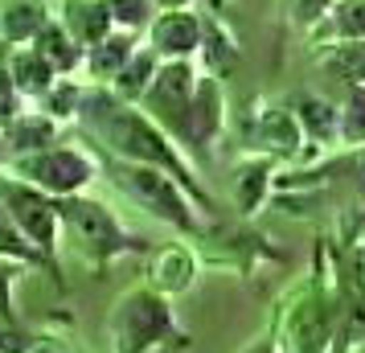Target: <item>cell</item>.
Segmentation results:
<instances>
[{"label":"cell","instance_id":"4dcf8cb0","mask_svg":"<svg viewBox=\"0 0 365 353\" xmlns=\"http://www.w3.org/2000/svg\"><path fill=\"white\" fill-rule=\"evenodd\" d=\"M17 111H21V99H17V91H13V83H9V74H4V66H0V128Z\"/></svg>","mask_w":365,"mask_h":353},{"label":"cell","instance_id":"e0dca14e","mask_svg":"<svg viewBox=\"0 0 365 353\" xmlns=\"http://www.w3.org/2000/svg\"><path fill=\"white\" fill-rule=\"evenodd\" d=\"M46 21H50L46 0H0V41L4 46H29Z\"/></svg>","mask_w":365,"mask_h":353},{"label":"cell","instance_id":"277c9868","mask_svg":"<svg viewBox=\"0 0 365 353\" xmlns=\"http://www.w3.org/2000/svg\"><path fill=\"white\" fill-rule=\"evenodd\" d=\"M173 333H177L173 308H168L160 292H148V287L128 292L111 312V345H115V353H152L168 345Z\"/></svg>","mask_w":365,"mask_h":353},{"label":"cell","instance_id":"836d02e7","mask_svg":"<svg viewBox=\"0 0 365 353\" xmlns=\"http://www.w3.org/2000/svg\"><path fill=\"white\" fill-rule=\"evenodd\" d=\"M250 353H275V349H271V345H255Z\"/></svg>","mask_w":365,"mask_h":353},{"label":"cell","instance_id":"d6a6232c","mask_svg":"<svg viewBox=\"0 0 365 353\" xmlns=\"http://www.w3.org/2000/svg\"><path fill=\"white\" fill-rule=\"evenodd\" d=\"M29 353H62V349H53V345H37V341H34V349H29Z\"/></svg>","mask_w":365,"mask_h":353},{"label":"cell","instance_id":"9c48e42d","mask_svg":"<svg viewBox=\"0 0 365 353\" xmlns=\"http://www.w3.org/2000/svg\"><path fill=\"white\" fill-rule=\"evenodd\" d=\"M222 123H226L222 86H217L214 74H201L197 91H193V99H189V111H185V128H181V135H177V144H185V148H205V144L217 140Z\"/></svg>","mask_w":365,"mask_h":353},{"label":"cell","instance_id":"5bb4252c","mask_svg":"<svg viewBox=\"0 0 365 353\" xmlns=\"http://www.w3.org/2000/svg\"><path fill=\"white\" fill-rule=\"evenodd\" d=\"M135 53V34H123V29H111L107 37H99L95 46H86L83 50V70L95 78V86L111 83L123 62Z\"/></svg>","mask_w":365,"mask_h":353},{"label":"cell","instance_id":"5b68a950","mask_svg":"<svg viewBox=\"0 0 365 353\" xmlns=\"http://www.w3.org/2000/svg\"><path fill=\"white\" fill-rule=\"evenodd\" d=\"M4 173H13L17 181L41 189L46 198H70V193H83L95 177V160L83 148H70V144H50V148L34 152V156H21L9 160Z\"/></svg>","mask_w":365,"mask_h":353},{"label":"cell","instance_id":"ffe728a7","mask_svg":"<svg viewBox=\"0 0 365 353\" xmlns=\"http://www.w3.org/2000/svg\"><path fill=\"white\" fill-rule=\"evenodd\" d=\"M156 66H160V58L144 46H135V53L123 62V70H119L115 78L107 83V91L115 95V99H123V103H140L144 99V91H148V83H152V74H156Z\"/></svg>","mask_w":365,"mask_h":353},{"label":"cell","instance_id":"d6986e66","mask_svg":"<svg viewBox=\"0 0 365 353\" xmlns=\"http://www.w3.org/2000/svg\"><path fill=\"white\" fill-rule=\"evenodd\" d=\"M292 116H296L304 140H312V144H336V103L332 99H324V95H299Z\"/></svg>","mask_w":365,"mask_h":353},{"label":"cell","instance_id":"603a6c76","mask_svg":"<svg viewBox=\"0 0 365 353\" xmlns=\"http://www.w3.org/2000/svg\"><path fill=\"white\" fill-rule=\"evenodd\" d=\"M234 177H238V181H234V202H238V210H242V214H255L259 202L271 193V160H267V156H250V160L238 165Z\"/></svg>","mask_w":365,"mask_h":353},{"label":"cell","instance_id":"4316f807","mask_svg":"<svg viewBox=\"0 0 365 353\" xmlns=\"http://www.w3.org/2000/svg\"><path fill=\"white\" fill-rule=\"evenodd\" d=\"M0 259H4V263H46L41 251L13 226V218H9L4 210H0Z\"/></svg>","mask_w":365,"mask_h":353},{"label":"cell","instance_id":"484cf974","mask_svg":"<svg viewBox=\"0 0 365 353\" xmlns=\"http://www.w3.org/2000/svg\"><path fill=\"white\" fill-rule=\"evenodd\" d=\"M103 9H107V17H111V29H123V34L144 29L152 21V13H156L152 0H103Z\"/></svg>","mask_w":365,"mask_h":353},{"label":"cell","instance_id":"ba28073f","mask_svg":"<svg viewBox=\"0 0 365 353\" xmlns=\"http://www.w3.org/2000/svg\"><path fill=\"white\" fill-rule=\"evenodd\" d=\"M148 29V50L160 62H193L201 50V17L189 9H156Z\"/></svg>","mask_w":365,"mask_h":353},{"label":"cell","instance_id":"7a4b0ae2","mask_svg":"<svg viewBox=\"0 0 365 353\" xmlns=\"http://www.w3.org/2000/svg\"><path fill=\"white\" fill-rule=\"evenodd\" d=\"M58 235H66L70 247L78 255H91V259L144 251V238H135L107 205L95 198H83V193L58 198Z\"/></svg>","mask_w":365,"mask_h":353},{"label":"cell","instance_id":"6da1fadb","mask_svg":"<svg viewBox=\"0 0 365 353\" xmlns=\"http://www.w3.org/2000/svg\"><path fill=\"white\" fill-rule=\"evenodd\" d=\"M74 119L99 140L103 148L111 152V160L160 168V173H168L193 202L210 210V193L197 185V177H193V168L185 165V156H181V148L173 144V135L160 132L135 103L115 99V95L103 91V86H83V99H78V116Z\"/></svg>","mask_w":365,"mask_h":353},{"label":"cell","instance_id":"8992f818","mask_svg":"<svg viewBox=\"0 0 365 353\" xmlns=\"http://www.w3.org/2000/svg\"><path fill=\"white\" fill-rule=\"evenodd\" d=\"M0 210L13 218V226H17L21 235L41 251V259L50 263L53 251H58V238H62L58 235V202L46 198L41 189L17 181L13 173H0Z\"/></svg>","mask_w":365,"mask_h":353},{"label":"cell","instance_id":"8fae6325","mask_svg":"<svg viewBox=\"0 0 365 353\" xmlns=\"http://www.w3.org/2000/svg\"><path fill=\"white\" fill-rule=\"evenodd\" d=\"M329 333H332V308L324 304L320 292H308L299 300V308L292 312L283 353H324L329 349Z\"/></svg>","mask_w":365,"mask_h":353},{"label":"cell","instance_id":"7402d4cb","mask_svg":"<svg viewBox=\"0 0 365 353\" xmlns=\"http://www.w3.org/2000/svg\"><path fill=\"white\" fill-rule=\"evenodd\" d=\"M336 103V144L365 148V86H341Z\"/></svg>","mask_w":365,"mask_h":353},{"label":"cell","instance_id":"3957f363","mask_svg":"<svg viewBox=\"0 0 365 353\" xmlns=\"http://www.w3.org/2000/svg\"><path fill=\"white\" fill-rule=\"evenodd\" d=\"M107 173H111V181L119 185V193H128V198H132L140 210H148L156 222L177 226V230H189V235L201 226L193 198H189L168 173L148 168V165H128V160H111Z\"/></svg>","mask_w":365,"mask_h":353},{"label":"cell","instance_id":"f546056e","mask_svg":"<svg viewBox=\"0 0 365 353\" xmlns=\"http://www.w3.org/2000/svg\"><path fill=\"white\" fill-rule=\"evenodd\" d=\"M0 320H17L13 312V263L0 259Z\"/></svg>","mask_w":365,"mask_h":353},{"label":"cell","instance_id":"30bf717a","mask_svg":"<svg viewBox=\"0 0 365 353\" xmlns=\"http://www.w3.org/2000/svg\"><path fill=\"white\" fill-rule=\"evenodd\" d=\"M58 144V123L41 111H17L0 128V165L21 160V156H34V152Z\"/></svg>","mask_w":365,"mask_h":353},{"label":"cell","instance_id":"cb8c5ba5","mask_svg":"<svg viewBox=\"0 0 365 353\" xmlns=\"http://www.w3.org/2000/svg\"><path fill=\"white\" fill-rule=\"evenodd\" d=\"M324 29L332 41H365V0H332Z\"/></svg>","mask_w":365,"mask_h":353},{"label":"cell","instance_id":"7c38bea8","mask_svg":"<svg viewBox=\"0 0 365 353\" xmlns=\"http://www.w3.org/2000/svg\"><path fill=\"white\" fill-rule=\"evenodd\" d=\"M29 50H34L37 58L58 74V78H62V74H74V70H83V46L62 29V21L58 17H50L41 29H37L34 41H29Z\"/></svg>","mask_w":365,"mask_h":353},{"label":"cell","instance_id":"83f0119b","mask_svg":"<svg viewBox=\"0 0 365 353\" xmlns=\"http://www.w3.org/2000/svg\"><path fill=\"white\" fill-rule=\"evenodd\" d=\"M329 9H332V0H283V13H287V21H292L296 29H316V25H324Z\"/></svg>","mask_w":365,"mask_h":353},{"label":"cell","instance_id":"d4e9b609","mask_svg":"<svg viewBox=\"0 0 365 353\" xmlns=\"http://www.w3.org/2000/svg\"><path fill=\"white\" fill-rule=\"evenodd\" d=\"M78 99H83V86L74 78H58L37 103H41V116H50L53 123H66L78 116Z\"/></svg>","mask_w":365,"mask_h":353},{"label":"cell","instance_id":"52a82bcc","mask_svg":"<svg viewBox=\"0 0 365 353\" xmlns=\"http://www.w3.org/2000/svg\"><path fill=\"white\" fill-rule=\"evenodd\" d=\"M197 70L193 62H160L156 74H152L148 91H144V99H140V111L160 128L165 135H181L185 128V111H189V99H193V91H197Z\"/></svg>","mask_w":365,"mask_h":353},{"label":"cell","instance_id":"f1b7e54d","mask_svg":"<svg viewBox=\"0 0 365 353\" xmlns=\"http://www.w3.org/2000/svg\"><path fill=\"white\" fill-rule=\"evenodd\" d=\"M345 173H349V185H353V193L365 202V148H349Z\"/></svg>","mask_w":365,"mask_h":353},{"label":"cell","instance_id":"1f68e13d","mask_svg":"<svg viewBox=\"0 0 365 353\" xmlns=\"http://www.w3.org/2000/svg\"><path fill=\"white\" fill-rule=\"evenodd\" d=\"M152 4H156V9H189L193 0H152Z\"/></svg>","mask_w":365,"mask_h":353},{"label":"cell","instance_id":"2e32d148","mask_svg":"<svg viewBox=\"0 0 365 353\" xmlns=\"http://www.w3.org/2000/svg\"><path fill=\"white\" fill-rule=\"evenodd\" d=\"M4 74H9V83H13V91H17V99H41V95L58 83V74H53V70L46 66L29 46L9 50V58H4Z\"/></svg>","mask_w":365,"mask_h":353},{"label":"cell","instance_id":"9a60e30c","mask_svg":"<svg viewBox=\"0 0 365 353\" xmlns=\"http://www.w3.org/2000/svg\"><path fill=\"white\" fill-rule=\"evenodd\" d=\"M316 70L336 86H365V41H329L316 50Z\"/></svg>","mask_w":365,"mask_h":353},{"label":"cell","instance_id":"ac0fdd59","mask_svg":"<svg viewBox=\"0 0 365 353\" xmlns=\"http://www.w3.org/2000/svg\"><path fill=\"white\" fill-rule=\"evenodd\" d=\"M62 29H66L78 46H95L99 37L111 34V17H107V9H103V0H66L62 4Z\"/></svg>","mask_w":365,"mask_h":353},{"label":"cell","instance_id":"44dd1931","mask_svg":"<svg viewBox=\"0 0 365 353\" xmlns=\"http://www.w3.org/2000/svg\"><path fill=\"white\" fill-rule=\"evenodd\" d=\"M148 275H152L156 292H185V287L193 284L197 267H193V255L185 251V247H160V251L152 255Z\"/></svg>","mask_w":365,"mask_h":353},{"label":"cell","instance_id":"4fadbf2b","mask_svg":"<svg viewBox=\"0 0 365 353\" xmlns=\"http://www.w3.org/2000/svg\"><path fill=\"white\" fill-rule=\"evenodd\" d=\"M250 140L263 148V156H296L304 148V132H299L292 107H267Z\"/></svg>","mask_w":365,"mask_h":353}]
</instances>
